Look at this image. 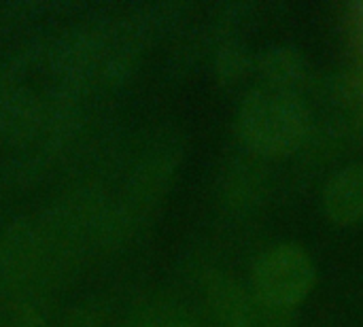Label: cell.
<instances>
[{
  "label": "cell",
  "instance_id": "6da1fadb",
  "mask_svg": "<svg viewBox=\"0 0 363 327\" xmlns=\"http://www.w3.org/2000/svg\"><path fill=\"white\" fill-rule=\"evenodd\" d=\"M236 134L255 155L289 157L308 140L311 111L298 92L259 87L242 98Z\"/></svg>",
  "mask_w": 363,
  "mask_h": 327
},
{
  "label": "cell",
  "instance_id": "7a4b0ae2",
  "mask_svg": "<svg viewBox=\"0 0 363 327\" xmlns=\"http://www.w3.org/2000/svg\"><path fill=\"white\" fill-rule=\"evenodd\" d=\"M317 283V268L306 249L279 243L264 249L251 268V296L266 313L285 315L306 302Z\"/></svg>",
  "mask_w": 363,
  "mask_h": 327
},
{
  "label": "cell",
  "instance_id": "3957f363",
  "mask_svg": "<svg viewBox=\"0 0 363 327\" xmlns=\"http://www.w3.org/2000/svg\"><path fill=\"white\" fill-rule=\"evenodd\" d=\"M323 215L338 228H353L363 221V164L336 170L321 194Z\"/></svg>",
  "mask_w": 363,
  "mask_h": 327
},
{
  "label": "cell",
  "instance_id": "277c9868",
  "mask_svg": "<svg viewBox=\"0 0 363 327\" xmlns=\"http://www.w3.org/2000/svg\"><path fill=\"white\" fill-rule=\"evenodd\" d=\"M206 300L219 327H262L259 306L253 296L221 272L208 277Z\"/></svg>",
  "mask_w": 363,
  "mask_h": 327
},
{
  "label": "cell",
  "instance_id": "5b68a950",
  "mask_svg": "<svg viewBox=\"0 0 363 327\" xmlns=\"http://www.w3.org/2000/svg\"><path fill=\"white\" fill-rule=\"evenodd\" d=\"M253 66L259 72L264 87L283 92H298L308 74L306 57L298 49L285 45L268 47L253 60Z\"/></svg>",
  "mask_w": 363,
  "mask_h": 327
},
{
  "label": "cell",
  "instance_id": "8992f818",
  "mask_svg": "<svg viewBox=\"0 0 363 327\" xmlns=\"http://www.w3.org/2000/svg\"><path fill=\"white\" fill-rule=\"evenodd\" d=\"M38 123V102L26 92L17 89L0 100V132L9 138L26 136Z\"/></svg>",
  "mask_w": 363,
  "mask_h": 327
},
{
  "label": "cell",
  "instance_id": "52a82bcc",
  "mask_svg": "<svg viewBox=\"0 0 363 327\" xmlns=\"http://www.w3.org/2000/svg\"><path fill=\"white\" fill-rule=\"evenodd\" d=\"M128 327H198V323L179 306L151 304L134 315Z\"/></svg>",
  "mask_w": 363,
  "mask_h": 327
}]
</instances>
